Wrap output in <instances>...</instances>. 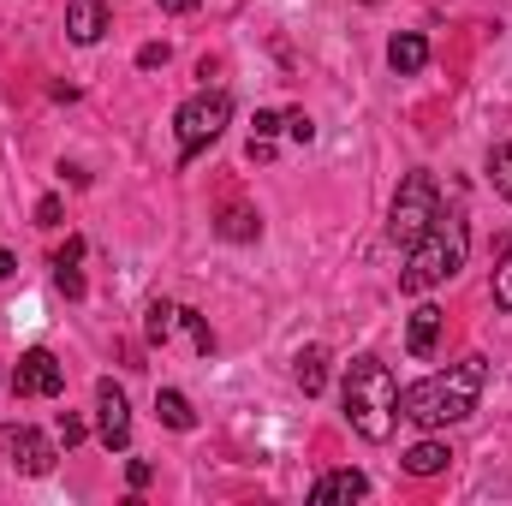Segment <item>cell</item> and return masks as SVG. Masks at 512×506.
I'll list each match as a JSON object with an SVG mask.
<instances>
[{
	"mask_svg": "<svg viewBox=\"0 0 512 506\" xmlns=\"http://www.w3.org/2000/svg\"><path fill=\"white\" fill-rule=\"evenodd\" d=\"M78 256H84V239H66V245L54 251V262H78Z\"/></svg>",
	"mask_w": 512,
	"mask_h": 506,
	"instance_id": "obj_28",
	"label": "cell"
},
{
	"mask_svg": "<svg viewBox=\"0 0 512 506\" xmlns=\"http://www.w3.org/2000/svg\"><path fill=\"white\" fill-rule=\"evenodd\" d=\"M215 233H221L227 245H251L256 233H262V221H256L251 209H239V203H233V209H227V215L215 221Z\"/></svg>",
	"mask_w": 512,
	"mask_h": 506,
	"instance_id": "obj_16",
	"label": "cell"
},
{
	"mask_svg": "<svg viewBox=\"0 0 512 506\" xmlns=\"http://www.w3.org/2000/svg\"><path fill=\"white\" fill-rule=\"evenodd\" d=\"M465 251H471V227H465V215H459V209H441V215L429 221V233L411 245L399 286H405V292H429V286L453 280V274L465 268Z\"/></svg>",
	"mask_w": 512,
	"mask_h": 506,
	"instance_id": "obj_3",
	"label": "cell"
},
{
	"mask_svg": "<svg viewBox=\"0 0 512 506\" xmlns=\"http://www.w3.org/2000/svg\"><path fill=\"white\" fill-rule=\"evenodd\" d=\"M0 453H6L24 477H48V471H54V441L36 435L30 423H0Z\"/></svg>",
	"mask_w": 512,
	"mask_h": 506,
	"instance_id": "obj_8",
	"label": "cell"
},
{
	"mask_svg": "<svg viewBox=\"0 0 512 506\" xmlns=\"http://www.w3.org/2000/svg\"><path fill=\"white\" fill-rule=\"evenodd\" d=\"M370 6H376V0H370Z\"/></svg>",
	"mask_w": 512,
	"mask_h": 506,
	"instance_id": "obj_31",
	"label": "cell"
},
{
	"mask_svg": "<svg viewBox=\"0 0 512 506\" xmlns=\"http://www.w3.org/2000/svg\"><path fill=\"white\" fill-rule=\"evenodd\" d=\"M370 495V477L364 471H328V477H316V489H310V501L328 506V501H364Z\"/></svg>",
	"mask_w": 512,
	"mask_h": 506,
	"instance_id": "obj_11",
	"label": "cell"
},
{
	"mask_svg": "<svg viewBox=\"0 0 512 506\" xmlns=\"http://www.w3.org/2000/svg\"><path fill=\"white\" fill-rule=\"evenodd\" d=\"M483 381H489V364H483V358L447 364V370L411 381V387L399 393V417H411L417 429H447V423H459V417H471V411H477Z\"/></svg>",
	"mask_w": 512,
	"mask_h": 506,
	"instance_id": "obj_1",
	"label": "cell"
},
{
	"mask_svg": "<svg viewBox=\"0 0 512 506\" xmlns=\"http://www.w3.org/2000/svg\"><path fill=\"white\" fill-rule=\"evenodd\" d=\"M447 459H453V447H447V441H417V447H405V453H399L405 477H441V471H447Z\"/></svg>",
	"mask_w": 512,
	"mask_h": 506,
	"instance_id": "obj_13",
	"label": "cell"
},
{
	"mask_svg": "<svg viewBox=\"0 0 512 506\" xmlns=\"http://www.w3.org/2000/svg\"><path fill=\"white\" fill-rule=\"evenodd\" d=\"M54 286H60L66 298H84V274H78V262H54Z\"/></svg>",
	"mask_w": 512,
	"mask_h": 506,
	"instance_id": "obj_21",
	"label": "cell"
},
{
	"mask_svg": "<svg viewBox=\"0 0 512 506\" xmlns=\"http://www.w3.org/2000/svg\"><path fill=\"white\" fill-rule=\"evenodd\" d=\"M66 36L78 48H96L108 36V0H66Z\"/></svg>",
	"mask_w": 512,
	"mask_h": 506,
	"instance_id": "obj_9",
	"label": "cell"
},
{
	"mask_svg": "<svg viewBox=\"0 0 512 506\" xmlns=\"http://www.w3.org/2000/svg\"><path fill=\"white\" fill-rule=\"evenodd\" d=\"M274 131H280V114H268V108H262V114H256V137H268V143H274Z\"/></svg>",
	"mask_w": 512,
	"mask_h": 506,
	"instance_id": "obj_27",
	"label": "cell"
},
{
	"mask_svg": "<svg viewBox=\"0 0 512 506\" xmlns=\"http://www.w3.org/2000/svg\"><path fill=\"white\" fill-rule=\"evenodd\" d=\"M292 381L304 387V399H316V393L328 387V352H322V346H304L298 364H292Z\"/></svg>",
	"mask_w": 512,
	"mask_h": 506,
	"instance_id": "obj_15",
	"label": "cell"
},
{
	"mask_svg": "<svg viewBox=\"0 0 512 506\" xmlns=\"http://www.w3.org/2000/svg\"><path fill=\"white\" fill-rule=\"evenodd\" d=\"M173 328H179V304L155 298V304H149V316H143V334H149L155 346H167V340H173Z\"/></svg>",
	"mask_w": 512,
	"mask_h": 506,
	"instance_id": "obj_17",
	"label": "cell"
},
{
	"mask_svg": "<svg viewBox=\"0 0 512 506\" xmlns=\"http://www.w3.org/2000/svg\"><path fill=\"white\" fill-rule=\"evenodd\" d=\"M495 304L512 316V239L501 245V268H495Z\"/></svg>",
	"mask_w": 512,
	"mask_h": 506,
	"instance_id": "obj_19",
	"label": "cell"
},
{
	"mask_svg": "<svg viewBox=\"0 0 512 506\" xmlns=\"http://www.w3.org/2000/svg\"><path fill=\"white\" fill-rule=\"evenodd\" d=\"M280 131H286L292 143H310V137H316V126H310V114H304V108H298V114H280Z\"/></svg>",
	"mask_w": 512,
	"mask_h": 506,
	"instance_id": "obj_22",
	"label": "cell"
},
{
	"mask_svg": "<svg viewBox=\"0 0 512 506\" xmlns=\"http://www.w3.org/2000/svg\"><path fill=\"white\" fill-rule=\"evenodd\" d=\"M155 417H161L167 429H179V435L197 429V411H191V399H185L179 387H161V393H155Z\"/></svg>",
	"mask_w": 512,
	"mask_h": 506,
	"instance_id": "obj_14",
	"label": "cell"
},
{
	"mask_svg": "<svg viewBox=\"0 0 512 506\" xmlns=\"http://www.w3.org/2000/svg\"><path fill=\"white\" fill-rule=\"evenodd\" d=\"M387 66H393L399 78H417V72L429 66V36H417V30H399V36L387 42Z\"/></svg>",
	"mask_w": 512,
	"mask_h": 506,
	"instance_id": "obj_10",
	"label": "cell"
},
{
	"mask_svg": "<svg viewBox=\"0 0 512 506\" xmlns=\"http://www.w3.org/2000/svg\"><path fill=\"white\" fill-rule=\"evenodd\" d=\"M489 185L501 191L512 203V143H501V149H489Z\"/></svg>",
	"mask_w": 512,
	"mask_h": 506,
	"instance_id": "obj_18",
	"label": "cell"
},
{
	"mask_svg": "<svg viewBox=\"0 0 512 506\" xmlns=\"http://www.w3.org/2000/svg\"><path fill=\"white\" fill-rule=\"evenodd\" d=\"M340 405H346V423L364 435V441H387L393 435V417H399V387L393 370L382 358H352L346 364V387H340Z\"/></svg>",
	"mask_w": 512,
	"mask_h": 506,
	"instance_id": "obj_2",
	"label": "cell"
},
{
	"mask_svg": "<svg viewBox=\"0 0 512 506\" xmlns=\"http://www.w3.org/2000/svg\"><path fill=\"white\" fill-rule=\"evenodd\" d=\"M233 120V96L227 90H203V96H191L179 114H173V126H179V161H191V155H203L221 131Z\"/></svg>",
	"mask_w": 512,
	"mask_h": 506,
	"instance_id": "obj_5",
	"label": "cell"
},
{
	"mask_svg": "<svg viewBox=\"0 0 512 506\" xmlns=\"http://www.w3.org/2000/svg\"><path fill=\"white\" fill-rule=\"evenodd\" d=\"M36 227H60V197H42L36 203Z\"/></svg>",
	"mask_w": 512,
	"mask_h": 506,
	"instance_id": "obj_26",
	"label": "cell"
},
{
	"mask_svg": "<svg viewBox=\"0 0 512 506\" xmlns=\"http://www.w3.org/2000/svg\"><path fill=\"white\" fill-rule=\"evenodd\" d=\"M137 66H143V72L167 66V42H143V48H137Z\"/></svg>",
	"mask_w": 512,
	"mask_h": 506,
	"instance_id": "obj_23",
	"label": "cell"
},
{
	"mask_svg": "<svg viewBox=\"0 0 512 506\" xmlns=\"http://www.w3.org/2000/svg\"><path fill=\"white\" fill-rule=\"evenodd\" d=\"M60 441H66V447H78V441H84V417L60 411Z\"/></svg>",
	"mask_w": 512,
	"mask_h": 506,
	"instance_id": "obj_24",
	"label": "cell"
},
{
	"mask_svg": "<svg viewBox=\"0 0 512 506\" xmlns=\"http://www.w3.org/2000/svg\"><path fill=\"white\" fill-rule=\"evenodd\" d=\"M126 477H131V489H149V483H155V465H149V459H131Z\"/></svg>",
	"mask_w": 512,
	"mask_h": 506,
	"instance_id": "obj_25",
	"label": "cell"
},
{
	"mask_svg": "<svg viewBox=\"0 0 512 506\" xmlns=\"http://www.w3.org/2000/svg\"><path fill=\"white\" fill-rule=\"evenodd\" d=\"M441 322H447V316H441L435 304H417V310H411V328H405V352H411V358H429L435 340H441Z\"/></svg>",
	"mask_w": 512,
	"mask_h": 506,
	"instance_id": "obj_12",
	"label": "cell"
},
{
	"mask_svg": "<svg viewBox=\"0 0 512 506\" xmlns=\"http://www.w3.org/2000/svg\"><path fill=\"white\" fill-rule=\"evenodd\" d=\"M155 6H161V12H191L197 0H155Z\"/></svg>",
	"mask_w": 512,
	"mask_h": 506,
	"instance_id": "obj_29",
	"label": "cell"
},
{
	"mask_svg": "<svg viewBox=\"0 0 512 506\" xmlns=\"http://www.w3.org/2000/svg\"><path fill=\"white\" fill-rule=\"evenodd\" d=\"M12 393L18 399H54L60 387H66V364L54 358V352H42V346H30L24 358H18V370H12Z\"/></svg>",
	"mask_w": 512,
	"mask_h": 506,
	"instance_id": "obj_7",
	"label": "cell"
},
{
	"mask_svg": "<svg viewBox=\"0 0 512 506\" xmlns=\"http://www.w3.org/2000/svg\"><path fill=\"white\" fill-rule=\"evenodd\" d=\"M179 328L197 340V352H215V334H209V322H203L197 310H185V304H179Z\"/></svg>",
	"mask_w": 512,
	"mask_h": 506,
	"instance_id": "obj_20",
	"label": "cell"
},
{
	"mask_svg": "<svg viewBox=\"0 0 512 506\" xmlns=\"http://www.w3.org/2000/svg\"><path fill=\"white\" fill-rule=\"evenodd\" d=\"M0 381H6V376H0Z\"/></svg>",
	"mask_w": 512,
	"mask_h": 506,
	"instance_id": "obj_32",
	"label": "cell"
},
{
	"mask_svg": "<svg viewBox=\"0 0 512 506\" xmlns=\"http://www.w3.org/2000/svg\"><path fill=\"white\" fill-rule=\"evenodd\" d=\"M435 215H441L435 179H429V173H405V185H399V197H393V209H387V239H393L399 251H411V245L429 233Z\"/></svg>",
	"mask_w": 512,
	"mask_h": 506,
	"instance_id": "obj_4",
	"label": "cell"
},
{
	"mask_svg": "<svg viewBox=\"0 0 512 506\" xmlns=\"http://www.w3.org/2000/svg\"><path fill=\"white\" fill-rule=\"evenodd\" d=\"M96 435H102L108 453H126L131 447V399L114 376L96 381Z\"/></svg>",
	"mask_w": 512,
	"mask_h": 506,
	"instance_id": "obj_6",
	"label": "cell"
},
{
	"mask_svg": "<svg viewBox=\"0 0 512 506\" xmlns=\"http://www.w3.org/2000/svg\"><path fill=\"white\" fill-rule=\"evenodd\" d=\"M12 274H18V262H12V256L0 251V280H12Z\"/></svg>",
	"mask_w": 512,
	"mask_h": 506,
	"instance_id": "obj_30",
	"label": "cell"
}]
</instances>
